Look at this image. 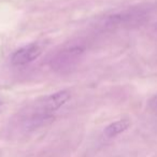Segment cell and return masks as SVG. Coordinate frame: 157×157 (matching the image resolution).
Instances as JSON below:
<instances>
[{
    "label": "cell",
    "instance_id": "cell-2",
    "mask_svg": "<svg viewBox=\"0 0 157 157\" xmlns=\"http://www.w3.org/2000/svg\"><path fill=\"white\" fill-rule=\"evenodd\" d=\"M71 95L68 90H59L57 93L44 97L43 100L40 102V108L44 112H53L61 108L68 100Z\"/></svg>",
    "mask_w": 157,
    "mask_h": 157
},
{
    "label": "cell",
    "instance_id": "cell-3",
    "mask_svg": "<svg viewBox=\"0 0 157 157\" xmlns=\"http://www.w3.org/2000/svg\"><path fill=\"white\" fill-rule=\"evenodd\" d=\"M130 126V122L128 120H120L116 122L110 124L109 126L105 127V135L108 138H113L116 136L121 135L122 132L126 131Z\"/></svg>",
    "mask_w": 157,
    "mask_h": 157
},
{
    "label": "cell",
    "instance_id": "cell-1",
    "mask_svg": "<svg viewBox=\"0 0 157 157\" xmlns=\"http://www.w3.org/2000/svg\"><path fill=\"white\" fill-rule=\"evenodd\" d=\"M42 50L38 43H30L18 48L12 55L11 61L14 66H24L36 60L41 55Z\"/></svg>",
    "mask_w": 157,
    "mask_h": 157
},
{
    "label": "cell",
    "instance_id": "cell-4",
    "mask_svg": "<svg viewBox=\"0 0 157 157\" xmlns=\"http://www.w3.org/2000/svg\"><path fill=\"white\" fill-rule=\"evenodd\" d=\"M148 105H150L151 110H153V111H157V95H155V96L151 99Z\"/></svg>",
    "mask_w": 157,
    "mask_h": 157
}]
</instances>
